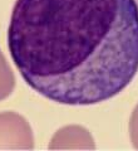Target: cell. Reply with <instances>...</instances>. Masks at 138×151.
<instances>
[{
  "mask_svg": "<svg viewBox=\"0 0 138 151\" xmlns=\"http://www.w3.org/2000/svg\"><path fill=\"white\" fill-rule=\"evenodd\" d=\"M8 48L31 89L68 106L116 97L138 72L136 0H16Z\"/></svg>",
  "mask_w": 138,
  "mask_h": 151,
  "instance_id": "obj_1",
  "label": "cell"
}]
</instances>
